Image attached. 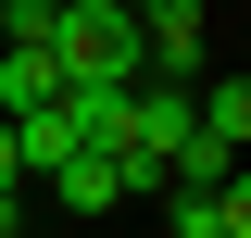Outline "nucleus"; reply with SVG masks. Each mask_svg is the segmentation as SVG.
<instances>
[{
    "label": "nucleus",
    "mask_w": 251,
    "mask_h": 238,
    "mask_svg": "<svg viewBox=\"0 0 251 238\" xmlns=\"http://www.w3.org/2000/svg\"><path fill=\"white\" fill-rule=\"evenodd\" d=\"M50 63H63V88H138V75H151L138 0H63L50 13Z\"/></svg>",
    "instance_id": "nucleus-1"
},
{
    "label": "nucleus",
    "mask_w": 251,
    "mask_h": 238,
    "mask_svg": "<svg viewBox=\"0 0 251 238\" xmlns=\"http://www.w3.org/2000/svg\"><path fill=\"white\" fill-rule=\"evenodd\" d=\"M138 50H151V75H201V50H214V25H201V0H138Z\"/></svg>",
    "instance_id": "nucleus-2"
},
{
    "label": "nucleus",
    "mask_w": 251,
    "mask_h": 238,
    "mask_svg": "<svg viewBox=\"0 0 251 238\" xmlns=\"http://www.w3.org/2000/svg\"><path fill=\"white\" fill-rule=\"evenodd\" d=\"M50 201L75 213V226H100V213L126 201V188H113V150H75V163H50Z\"/></svg>",
    "instance_id": "nucleus-3"
},
{
    "label": "nucleus",
    "mask_w": 251,
    "mask_h": 238,
    "mask_svg": "<svg viewBox=\"0 0 251 238\" xmlns=\"http://www.w3.org/2000/svg\"><path fill=\"white\" fill-rule=\"evenodd\" d=\"M38 100H63V63L50 50H0V125H25Z\"/></svg>",
    "instance_id": "nucleus-4"
},
{
    "label": "nucleus",
    "mask_w": 251,
    "mask_h": 238,
    "mask_svg": "<svg viewBox=\"0 0 251 238\" xmlns=\"http://www.w3.org/2000/svg\"><path fill=\"white\" fill-rule=\"evenodd\" d=\"M188 113H201V138H226V150L251 163V75H214V88L188 100Z\"/></svg>",
    "instance_id": "nucleus-5"
},
{
    "label": "nucleus",
    "mask_w": 251,
    "mask_h": 238,
    "mask_svg": "<svg viewBox=\"0 0 251 238\" xmlns=\"http://www.w3.org/2000/svg\"><path fill=\"white\" fill-rule=\"evenodd\" d=\"M63 125L75 150H126V88H63Z\"/></svg>",
    "instance_id": "nucleus-6"
},
{
    "label": "nucleus",
    "mask_w": 251,
    "mask_h": 238,
    "mask_svg": "<svg viewBox=\"0 0 251 238\" xmlns=\"http://www.w3.org/2000/svg\"><path fill=\"white\" fill-rule=\"evenodd\" d=\"M226 176H239V150H226V138H201V125H188V138H176V188H226Z\"/></svg>",
    "instance_id": "nucleus-7"
},
{
    "label": "nucleus",
    "mask_w": 251,
    "mask_h": 238,
    "mask_svg": "<svg viewBox=\"0 0 251 238\" xmlns=\"http://www.w3.org/2000/svg\"><path fill=\"white\" fill-rule=\"evenodd\" d=\"M50 13L63 0H0V50H50Z\"/></svg>",
    "instance_id": "nucleus-8"
},
{
    "label": "nucleus",
    "mask_w": 251,
    "mask_h": 238,
    "mask_svg": "<svg viewBox=\"0 0 251 238\" xmlns=\"http://www.w3.org/2000/svg\"><path fill=\"white\" fill-rule=\"evenodd\" d=\"M163 213H176V238H226L214 226V188H163Z\"/></svg>",
    "instance_id": "nucleus-9"
},
{
    "label": "nucleus",
    "mask_w": 251,
    "mask_h": 238,
    "mask_svg": "<svg viewBox=\"0 0 251 238\" xmlns=\"http://www.w3.org/2000/svg\"><path fill=\"white\" fill-rule=\"evenodd\" d=\"M214 226H226V238H251V163H239V176L214 188Z\"/></svg>",
    "instance_id": "nucleus-10"
},
{
    "label": "nucleus",
    "mask_w": 251,
    "mask_h": 238,
    "mask_svg": "<svg viewBox=\"0 0 251 238\" xmlns=\"http://www.w3.org/2000/svg\"><path fill=\"white\" fill-rule=\"evenodd\" d=\"M0 188H25V150H13V125H0Z\"/></svg>",
    "instance_id": "nucleus-11"
}]
</instances>
